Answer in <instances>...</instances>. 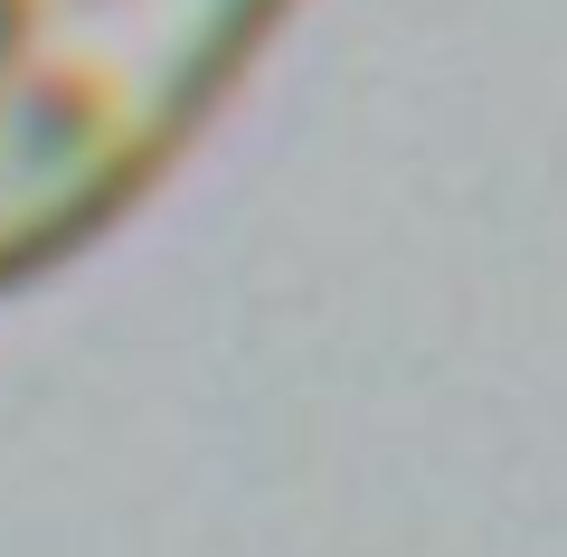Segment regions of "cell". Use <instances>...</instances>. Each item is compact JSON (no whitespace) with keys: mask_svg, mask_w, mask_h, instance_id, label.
Instances as JSON below:
<instances>
[{"mask_svg":"<svg viewBox=\"0 0 567 557\" xmlns=\"http://www.w3.org/2000/svg\"><path fill=\"white\" fill-rule=\"evenodd\" d=\"M293 0H0V293L199 142Z\"/></svg>","mask_w":567,"mask_h":557,"instance_id":"1","label":"cell"}]
</instances>
